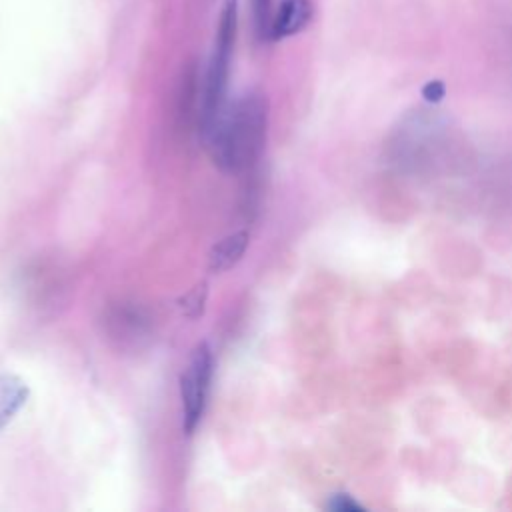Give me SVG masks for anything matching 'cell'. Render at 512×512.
Masks as SVG:
<instances>
[{
    "instance_id": "obj_2",
    "label": "cell",
    "mask_w": 512,
    "mask_h": 512,
    "mask_svg": "<svg viewBox=\"0 0 512 512\" xmlns=\"http://www.w3.org/2000/svg\"><path fill=\"white\" fill-rule=\"evenodd\" d=\"M238 32V0H224L218 16V26L214 34V44L206 68L202 106H200V134L204 136L222 108L226 106V86L230 60L234 52Z\"/></svg>"
},
{
    "instance_id": "obj_10",
    "label": "cell",
    "mask_w": 512,
    "mask_h": 512,
    "mask_svg": "<svg viewBox=\"0 0 512 512\" xmlns=\"http://www.w3.org/2000/svg\"><path fill=\"white\" fill-rule=\"evenodd\" d=\"M422 94H424V98H426L428 102H438V100H442V96H444V84L438 82V80H432V82H428V84L424 86Z\"/></svg>"
},
{
    "instance_id": "obj_5",
    "label": "cell",
    "mask_w": 512,
    "mask_h": 512,
    "mask_svg": "<svg viewBox=\"0 0 512 512\" xmlns=\"http://www.w3.org/2000/svg\"><path fill=\"white\" fill-rule=\"evenodd\" d=\"M250 242V234L246 230H236L220 238L208 252V270L214 274L226 272L244 256Z\"/></svg>"
},
{
    "instance_id": "obj_8",
    "label": "cell",
    "mask_w": 512,
    "mask_h": 512,
    "mask_svg": "<svg viewBox=\"0 0 512 512\" xmlns=\"http://www.w3.org/2000/svg\"><path fill=\"white\" fill-rule=\"evenodd\" d=\"M270 4L272 0H250L254 26L260 38L268 36V24H270Z\"/></svg>"
},
{
    "instance_id": "obj_7",
    "label": "cell",
    "mask_w": 512,
    "mask_h": 512,
    "mask_svg": "<svg viewBox=\"0 0 512 512\" xmlns=\"http://www.w3.org/2000/svg\"><path fill=\"white\" fill-rule=\"evenodd\" d=\"M208 298V284L198 282L192 290H188L180 300L178 306L186 318H198L204 312V304Z\"/></svg>"
},
{
    "instance_id": "obj_1",
    "label": "cell",
    "mask_w": 512,
    "mask_h": 512,
    "mask_svg": "<svg viewBox=\"0 0 512 512\" xmlns=\"http://www.w3.org/2000/svg\"><path fill=\"white\" fill-rule=\"evenodd\" d=\"M268 100L262 92H246L226 104L210 130L202 136L214 166L224 174L250 168L266 140Z\"/></svg>"
},
{
    "instance_id": "obj_3",
    "label": "cell",
    "mask_w": 512,
    "mask_h": 512,
    "mask_svg": "<svg viewBox=\"0 0 512 512\" xmlns=\"http://www.w3.org/2000/svg\"><path fill=\"white\" fill-rule=\"evenodd\" d=\"M212 378V350L206 342H200L190 360L188 366L182 372L180 378V398H182V428L186 434H192L198 426Z\"/></svg>"
},
{
    "instance_id": "obj_6",
    "label": "cell",
    "mask_w": 512,
    "mask_h": 512,
    "mask_svg": "<svg viewBox=\"0 0 512 512\" xmlns=\"http://www.w3.org/2000/svg\"><path fill=\"white\" fill-rule=\"evenodd\" d=\"M30 396L28 384L16 374H0V434Z\"/></svg>"
},
{
    "instance_id": "obj_4",
    "label": "cell",
    "mask_w": 512,
    "mask_h": 512,
    "mask_svg": "<svg viewBox=\"0 0 512 512\" xmlns=\"http://www.w3.org/2000/svg\"><path fill=\"white\" fill-rule=\"evenodd\" d=\"M314 16L312 0H282L268 24V40H284L302 32Z\"/></svg>"
},
{
    "instance_id": "obj_9",
    "label": "cell",
    "mask_w": 512,
    "mask_h": 512,
    "mask_svg": "<svg viewBox=\"0 0 512 512\" xmlns=\"http://www.w3.org/2000/svg\"><path fill=\"white\" fill-rule=\"evenodd\" d=\"M328 508L334 512H352V510H362V506L350 496V494H334L328 502Z\"/></svg>"
}]
</instances>
